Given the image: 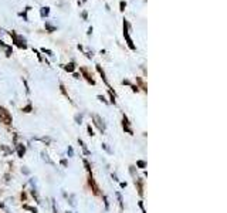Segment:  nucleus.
<instances>
[{"label": "nucleus", "instance_id": "dca6fc26", "mask_svg": "<svg viewBox=\"0 0 227 213\" xmlns=\"http://www.w3.org/2000/svg\"><path fill=\"white\" fill-rule=\"evenodd\" d=\"M48 13H50V9H48V7H43V9H41V16H47Z\"/></svg>", "mask_w": 227, "mask_h": 213}, {"label": "nucleus", "instance_id": "a878e982", "mask_svg": "<svg viewBox=\"0 0 227 213\" xmlns=\"http://www.w3.org/2000/svg\"><path fill=\"white\" fill-rule=\"evenodd\" d=\"M104 202H105V208L108 209V199H107V196H104Z\"/></svg>", "mask_w": 227, "mask_h": 213}, {"label": "nucleus", "instance_id": "412c9836", "mask_svg": "<svg viewBox=\"0 0 227 213\" xmlns=\"http://www.w3.org/2000/svg\"><path fill=\"white\" fill-rule=\"evenodd\" d=\"M60 88H61V91H63V94H64V95H65V97L68 98V94H67V91H65V88H64V85L61 84V85H60ZM68 99H70V98H68Z\"/></svg>", "mask_w": 227, "mask_h": 213}, {"label": "nucleus", "instance_id": "b1692460", "mask_svg": "<svg viewBox=\"0 0 227 213\" xmlns=\"http://www.w3.org/2000/svg\"><path fill=\"white\" fill-rule=\"evenodd\" d=\"M73 154H74L73 148H71V146H68V155H70V156H73Z\"/></svg>", "mask_w": 227, "mask_h": 213}, {"label": "nucleus", "instance_id": "7c9ffc66", "mask_svg": "<svg viewBox=\"0 0 227 213\" xmlns=\"http://www.w3.org/2000/svg\"><path fill=\"white\" fill-rule=\"evenodd\" d=\"M67 213H73V212H67Z\"/></svg>", "mask_w": 227, "mask_h": 213}, {"label": "nucleus", "instance_id": "2eb2a0df", "mask_svg": "<svg viewBox=\"0 0 227 213\" xmlns=\"http://www.w3.org/2000/svg\"><path fill=\"white\" fill-rule=\"evenodd\" d=\"M136 166H139L141 169H144V168L146 166V162H145V161H138V162H136Z\"/></svg>", "mask_w": 227, "mask_h": 213}, {"label": "nucleus", "instance_id": "1a4fd4ad", "mask_svg": "<svg viewBox=\"0 0 227 213\" xmlns=\"http://www.w3.org/2000/svg\"><path fill=\"white\" fill-rule=\"evenodd\" d=\"M17 154H19L20 158H23V155L26 154V146H24L23 144H19V145H17Z\"/></svg>", "mask_w": 227, "mask_h": 213}, {"label": "nucleus", "instance_id": "6ab92c4d", "mask_svg": "<svg viewBox=\"0 0 227 213\" xmlns=\"http://www.w3.org/2000/svg\"><path fill=\"white\" fill-rule=\"evenodd\" d=\"M119 7H121L119 10H121V11H124V10H125V7H126V3H125V1H121V3H119Z\"/></svg>", "mask_w": 227, "mask_h": 213}, {"label": "nucleus", "instance_id": "ddd939ff", "mask_svg": "<svg viewBox=\"0 0 227 213\" xmlns=\"http://www.w3.org/2000/svg\"><path fill=\"white\" fill-rule=\"evenodd\" d=\"M45 29L48 30V33H53V31H55V30H57L54 26H51V24H50V23H47V21H45Z\"/></svg>", "mask_w": 227, "mask_h": 213}, {"label": "nucleus", "instance_id": "f8f14e48", "mask_svg": "<svg viewBox=\"0 0 227 213\" xmlns=\"http://www.w3.org/2000/svg\"><path fill=\"white\" fill-rule=\"evenodd\" d=\"M78 144H79V145H81V148L84 149V154H85V155H89V151L87 149V146H85V144L82 142V139H78Z\"/></svg>", "mask_w": 227, "mask_h": 213}, {"label": "nucleus", "instance_id": "a211bd4d", "mask_svg": "<svg viewBox=\"0 0 227 213\" xmlns=\"http://www.w3.org/2000/svg\"><path fill=\"white\" fill-rule=\"evenodd\" d=\"M84 165H85V168H87V170H88V173H91V166H89V164H88L87 159H84Z\"/></svg>", "mask_w": 227, "mask_h": 213}, {"label": "nucleus", "instance_id": "423d86ee", "mask_svg": "<svg viewBox=\"0 0 227 213\" xmlns=\"http://www.w3.org/2000/svg\"><path fill=\"white\" fill-rule=\"evenodd\" d=\"M79 70H81V73L84 74V77H85V80H87V81H88L89 84H92V85L95 84V81H94V80L91 78V75H89V73H88V70H87L85 67H81Z\"/></svg>", "mask_w": 227, "mask_h": 213}, {"label": "nucleus", "instance_id": "9d476101", "mask_svg": "<svg viewBox=\"0 0 227 213\" xmlns=\"http://www.w3.org/2000/svg\"><path fill=\"white\" fill-rule=\"evenodd\" d=\"M64 70H65V71H68V73H74V70H75V64H74V63H68L67 65H64Z\"/></svg>", "mask_w": 227, "mask_h": 213}, {"label": "nucleus", "instance_id": "4468645a", "mask_svg": "<svg viewBox=\"0 0 227 213\" xmlns=\"http://www.w3.org/2000/svg\"><path fill=\"white\" fill-rule=\"evenodd\" d=\"M31 110H33L31 104H29V105H26L24 108H21V111H23V112H31Z\"/></svg>", "mask_w": 227, "mask_h": 213}, {"label": "nucleus", "instance_id": "2f4dec72", "mask_svg": "<svg viewBox=\"0 0 227 213\" xmlns=\"http://www.w3.org/2000/svg\"><path fill=\"white\" fill-rule=\"evenodd\" d=\"M82 1H87V0H82Z\"/></svg>", "mask_w": 227, "mask_h": 213}, {"label": "nucleus", "instance_id": "9b49d317", "mask_svg": "<svg viewBox=\"0 0 227 213\" xmlns=\"http://www.w3.org/2000/svg\"><path fill=\"white\" fill-rule=\"evenodd\" d=\"M135 183H138V193H139V196H142V195H144V190H142V179H136Z\"/></svg>", "mask_w": 227, "mask_h": 213}, {"label": "nucleus", "instance_id": "f3484780", "mask_svg": "<svg viewBox=\"0 0 227 213\" xmlns=\"http://www.w3.org/2000/svg\"><path fill=\"white\" fill-rule=\"evenodd\" d=\"M23 208H24V209H27V210H30L31 213H37V209H34V208H31V206H27V205H24Z\"/></svg>", "mask_w": 227, "mask_h": 213}, {"label": "nucleus", "instance_id": "7ed1b4c3", "mask_svg": "<svg viewBox=\"0 0 227 213\" xmlns=\"http://www.w3.org/2000/svg\"><path fill=\"white\" fill-rule=\"evenodd\" d=\"M10 36H11L13 41H14V44H16L17 47H20V48H26V47H27V44H26V41H24V39H21L20 36H17L14 31H10Z\"/></svg>", "mask_w": 227, "mask_h": 213}, {"label": "nucleus", "instance_id": "0eeeda50", "mask_svg": "<svg viewBox=\"0 0 227 213\" xmlns=\"http://www.w3.org/2000/svg\"><path fill=\"white\" fill-rule=\"evenodd\" d=\"M97 71H98V73L101 74V77H102L104 83H105V84L108 85V88H111V87H109V83H108V80H107V77H105V73H104V70L101 68V65H99V64H97Z\"/></svg>", "mask_w": 227, "mask_h": 213}, {"label": "nucleus", "instance_id": "aec40b11", "mask_svg": "<svg viewBox=\"0 0 227 213\" xmlns=\"http://www.w3.org/2000/svg\"><path fill=\"white\" fill-rule=\"evenodd\" d=\"M41 51H43L44 54H47V55H53V51H51V50H45V48H43Z\"/></svg>", "mask_w": 227, "mask_h": 213}, {"label": "nucleus", "instance_id": "4be33fe9", "mask_svg": "<svg viewBox=\"0 0 227 213\" xmlns=\"http://www.w3.org/2000/svg\"><path fill=\"white\" fill-rule=\"evenodd\" d=\"M87 129H88V132H89V135L92 136V135H94V131H92V128H91V125H88V128H87Z\"/></svg>", "mask_w": 227, "mask_h": 213}, {"label": "nucleus", "instance_id": "cd10ccee", "mask_svg": "<svg viewBox=\"0 0 227 213\" xmlns=\"http://www.w3.org/2000/svg\"><path fill=\"white\" fill-rule=\"evenodd\" d=\"M82 19L87 20V11H82Z\"/></svg>", "mask_w": 227, "mask_h": 213}, {"label": "nucleus", "instance_id": "c756f323", "mask_svg": "<svg viewBox=\"0 0 227 213\" xmlns=\"http://www.w3.org/2000/svg\"><path fill=\"white\" fill-rule=\"evenodd\" d=\"M53 209H54V213H57V209H55V206H53Z\"/></svg>", "mask_w": 227, "mask_h": 213}, {"label": "nucleus", "instance_id": "5701e85b", "mask_svg": "<svg viewBox=\"0 0 227 213\" xmlns=\"http://www.w3.org/2000/svg\"><path fill=\"white\" fill-rule=\"evenodd\" d=\"M138 205H139V208H141V210H142V213H146V212H145V209H144V203H142V202H139Z\"/></svg>", "mask_w": 227, "mask_h": 213}, {"label": "nucleus", "instance_id": "f03ea898", "mask_svg": "<svg viewBox=\"0 0 227 213\" xmlns=\"http://www.w3.org/2000/svg\"><path fill=\"white\" fill-rule=\"evenodd\" d=\"M0 121H1L4 125H11V121H13L10 112H9L6 108H3V107H0Z\"/></svg>", "mask_w": 227, "mask_h": 213}, {"label": "nucleus", "instance_id": "39448f33", "mask_svg": "<svg viewBox=\"0 0 227 213\" xmlns=\"http://www.w3.org/2000/svg\"><path fill=\"white\" fill-rule=\"evenodd\" d=\"M122 127H124V129H125L129 135H134V131L129 127V121H128V117H126V115H124V118H122Z\"/></svg>", "mask_w": 227, "mask_h": 213}, {"label": "nucleus", "instance_id": "f257e3e1", "mask_svg": "<svg viewBox=\"0 0 227 213\" xmlns=\"http://www.w3.org/2000/svg\"><path fill=\"white\" fill-rule=\"evenodd\" d=\"M128 27H129L128 21H126V20H124V37H125V40H126V44H128V47H129L131 50H136L135 44H134L132 39H131V36H129V30H128Z\"/></svg>", "mask_w": 227, "mask_h": 213}, {"label": "nucleus", "instance_id": "bb28decb", "mask_svg": "<svg viewBox=\"0 0 227 213\" xmlns=\"http://www.w3.org/2000/svg\"><path fill=\"white\" fill-rule=\"evenodd\" d=\"M34 54H37L38 60H40V61H41V55H40V54H38V51H37V50H34Z\"/></svg>", "mask_w": 227, "mask_h": 213}, {"label": "nucleus", "instance_id": "20e7f679", "mask_svg": "<svg viewBox=\"0 0 227 213\" xmlns=\"http://www.w3.org/2000/svg\"><path fill=\"white\" fill-rule=\"evenodd\" d=\"M88 182H89V185H91V188H92L94 195H99V188H98V185L95 183V180H94V178H92V173H88Z\"/></svg>", "mask_w": 227, "mask_h": 213}, {"label": "nucleus", "instance_id": "c85d7f7f", "mask_svg": "<svg viewBox=\"0 0 227 213\" xmlns=\"http://www.w3.org/2000/svg\"><path fill=\"white\" fill-rule=\"evenodd\" d=\"M61 165H63V166H67V161L63 159V161H61Z\"/></svg>", "mask_w": 227, "mask_h": 213}, {"label": "nucleus", "instance_id": "393cba45", "mask_svg": "<svg viewBox=\"0 0 227 213\" xmlns=\"http://www.w3.org/2000/svg\"><path fill=\"white\" fill-rule=\"evenodd\" d=\"M98 99H101L102 102H105V104H107V99H105V98H104L102 95H98Z\"/></svg>", "mask_w": 227, "mask_h": 213}, {"label": "nucleus", "instance_id": "6e6552de", "mask_svg": "<svg viewBox=\"0 0 227 213\" xmlns=\"http://www.w3.org/2000/svg\"><path fill=\"white\" fill-rule=\"evenodd\" d=\"M94 121H95V125L99 128V131H101V132L105 129V125H104V124H101L102 121H101V118H99L98 115H94Z\"/></svg>", "mask_w": 227, "mask_h": 213}]
</instances>
